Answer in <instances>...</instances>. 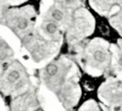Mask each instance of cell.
<instances>
[{"label":"cell","instance_id":"obj_1","mask_svg":"<svg viewBox=\"0 0 122 111\" xmlns=\"http://www.w3.org/2000/svg\"><path fill=\"white\" fill-rule=\"evenodd\" d=\"M43 30H45V32L46 34L53 37L56 33H58L59 27H58V25L56 24L55 21H47V22L43 23Z\"/></svg>","mask_w":122,"mask_h":111},{"label":"cell","instance_id":"obj_2","mask_svg":"<svg viewBox=\"0 0 122 111\" xmlns=\"http://www.w3.org/2000/svg\"><path fill=\"white\" fill-rule=\"evenodd\" d=\"M12 55H13V51L11 50L9 44L2 38L1 39V62H4L5 58L10 57Z\"/></svg>","mask_w":122,"mask_h":111},{"label":"cell","instance_id":"obj_3","mask_svg":"<svg viewBox=\"0 0 122 111\" xmlns=\"http://www.w3.org/2000/svg\"><path fill=\"white\" fill-rule=\"evenodd\" d=\"M50 16L55 22H60L64 19V12L59 8H53L50 12Z\"/></svg>","mask_w":122,"mask_h":111},{"label":"cell","instance_id":"obj_4","mask_svg":"<svg viewBox=\"0 0 122 111\" xmlns=\"http://www.w3.org/2000/svg\"><path fill=\"white\" fill-rule=\"evenodd\" d=\"M20 72L19 71H17V70H12L11 72L8 74V76H7V78H6V80H7V82L9 83V84H15V83H17L20 80Z\"/></svg>","mask_w":122,"mask_h":111},{"label":"cell","instance_id":"obj_5","mask_svg":"<svg viewBox=\"0 0 122 111\" xmlns=\"http://www.w3.org/2000/svg\"><path fill=\"white\" fill-rule=\"evenodd\" d=\"M45 72L49 77H55L59 73V66L55 63H51L46 67Z\"/></svg>","mask_w":122,"mask_h":111},{"label":"cell","instance_id":"obj_6","mask_svg":"<svg viewBox=\"0 0 122 111\" xmlns=\"http://www.w3.org/2000/svg\"><path fill=\"white\" fill-rule=\"evenodd\" d=\"M93 58L96 62H98V63H104V62L107 60V56L105 54V52L102 51V50L95 51L94 54H93Z\"/></svg>","mask_w":122,"mask_h":111},{"label":"cell","instance_id":"obj_7","mask_svg":"<svg viewBox=\"0 0 122 111\" xmlns=\"http://www.w3.org/2000/svg\"><path fill=\"white\" fill-rule=\"evenodd\" d=\"M29 21L26 17H20L16 20V28L19 30H24L28 27Z\"/></svg>","mask_w":122,"mask_h":111},{"label":"cell","instance_id":"obj_8","mask_svg":"<svg viewBox=\"0 0 122 111\" xmlns=\"http://www.w3.org/2000/svg\"><path fill=\"white\" fill-rule=\"evenodd\" d=\"M31 56H32V59L36 61V62H40L43 57H45V52H43L42 48H36L31 53Z\"/></svg>","mask_w":122,"mask_h":111},{"label":"cell","instance_id":"obj_9","mask_svg":"<svg viewBox=\"0 0 122 111\" xmlns=\"http://www.w3.org/2000/svg\"><path fill=\"white\" fill-rule=\"evenodd\" d=\"M24 85H25V82L23 81V80H19L18 82L14 84V87H15V89H20V88H22Z\"/></svg>","mask_w":122,"mask_h":111},{"label":"cell","instance_id":"obj_10","mask_svg":"<svg viewBox=\"0 0 122 111\" xmlns=\"http://www.w3.org/2000/svg\"><path fill=\"white\" fill-rule=\"evenodd\" d=\"M76 2V0H65V4L66 5H72Z\"/></svg>","mask_w":122,"mask_h":111},{"label":"cell","instance_id":"obj_11","mask_svg":"<svg viewBox=\"0 0 122 111\" xmlns=\"http://www.w3.org/2000/svg\"><path fill=\"white\" fill-rule=\"evenodd\" d=\"M118 65H119V67H120V68H122V53H121V54H120V56H119Z\"/></svg>","mask_w":122,"mask_h":111},{"label":"cell","instance_id":"obj_12","mask_svg":"<svg viewBox=\"0 0 122 111\" xmlns=\"http://www.w3.org/2000/svg\"><path fill=\"white\" fill-rule=\"evenodd\" d=\"M34 111H45V110H43L41 107H37L36 110H34Z\"/></svg>","mask_w":122,"mask_h":111}]
</instances>
